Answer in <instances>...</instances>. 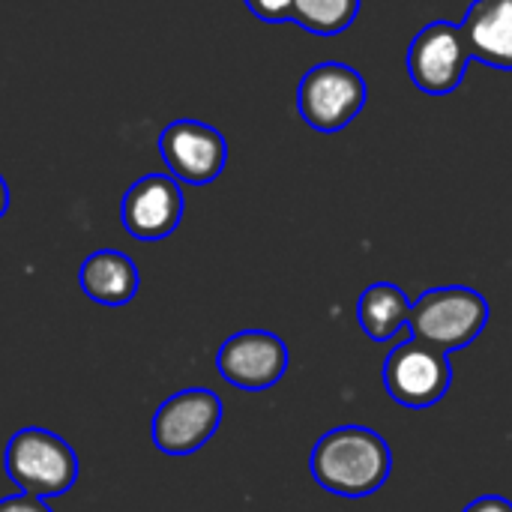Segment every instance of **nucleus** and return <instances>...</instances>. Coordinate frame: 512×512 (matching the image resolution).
I'll use <instances>...</instances> for the list:
<instances>
[{"mask_svg":"<svg viewBox=\"0 0 512 512\" xmlns=\"http://www.w3.org/2000/svg\"><path fill=\"white\" fill-rule=\"evenodd\" d=\"M309 468L321 489L342 498H366L387 483L393 456L378 432L366 426H339L315 444Z\"/></svg>","mask_w":512,"mask_h":512,"instance_id":"obj_1","label":"nucleus"},{"mask_svg":"<svg viewBox=\"0 0 512 512\" xmlns=\"http://www.w3.org/2000/svg\"><path fill=\"white\" fill-rule=\"evenodd\" d=\"M3 468L6 477L24 495H36L42 501L66 495L78 483V471H81L69 441L39 426L18 429L9 438Z\"/></svg>","mask_w":512,"mask_h":512,"instance_id":"obj_2","label":"nucleus"},{"mask_svg":"<svg viewBox=\"0 0 512 512\" xmlns=\"http://www.w3.org/2000/svg\"><path fill=\"white\" fill-rule=\"evenodd\" d=\"M489 324V303L480 291L450 285L432 288L408 312V330L414 339L435 345L444 354L468 348Z\"/></svg>","mask_w":512,"mask_h":512,"instance_id":"obj_3","label":"nucleus"},{"mask_svg":"<svg viewBox=\"0 0 512 512\" xmlns=\"http://www.w3.org/2000/svg\"><path fill=\"white\" fill-rule=\"evenodd\" d=\"M366 105V81L348 63L312 66L297 90V108L303 120L318 132L345 129Z\"/></svg>","mask_w":512,"mask_h":512,"instance_id":"obj_4","label":"nucleus"},{"mask_svg":"<svg viewBox=\"0 0 512 512\" xmlns=\"http://www.w3.org/2000/svg\"><path fill=\"white\" fill-rule=\"evenodd\" d=\"M222 423V399L213 390L189 387L168 396L150 423V435L159 453L165 456H192L198 453Z\"/></svg>","mask_w":512,"mask_h":512,"instance_id":"obj_5","label":"nucleus"},{"mask_svg":"<svg viewBox=\"0 0 512 512\" xmlns=\"http://www.w3.org/2000/svg\"><path fill=\"white\" fill-rule=\"evenodd\" d=\"M453 369L450 354L426 345L420 339H408L387 354L384 363V387L393 402L405 408H429L450 393Z\"/></svg>","mask_w":512,"mask_h":512,"instance_id":"obj_6","label":"nucleus"},{"mask_svg":"<svg viewBox=\"0 0 512 512\" xmlns=\"http://www.w3.org/2000/svg\"><path fill=\"white\" fill-rule=\"evenodd\" d=\"M468 63L471 51L462 27L444 18L426 24L408 48V75L429 96L453 93L465 81Z\"/></svg>","mask_w":512,"mask_h":512,"instance_id":"obj_7","label":"nucleus"},{"mask_svg":"<svg viewBox=\"0 0 512 512\" xmlns=\"http://www.w3.org/2000/svg\"><path fill=\"white\" fill-rule=\"evenodd\" d=\"M159 156L177 183L207 186L228 162V141L201 120H174L159 132Z\"/></svg>","mask_w":512,"mask_h":512,"instance_id":"obj_8","label":"nucleus"},{"mask_svg":"<svg viewBox=\"0 0 512 512\" xmlns=\"http://www.w3.org/2000/svg\"><path fill=\"white\" fill-rule=\"evenodd\" d=\"M216 369L237 390H267L288 372V348L276 333L243 330L222 342Z\"/></svg>","mask_w":512,"mask_h":512,"instance_id":"obj_9","label":"nucleus"},{"mask_svg":"<svg viewBox=\"0 0 512 512\" xmlns=\"http://www.w3.org/2000/svg\"><path fill=\"white\" fill-rule=\"evenodd\" d=\"M183 207V189L171 174H144L126 189L120 204V222L129 237L153 243L177 231Z\"/></svg>","mask_w":512,"mask_h":512,"instance_id":"obj_10","label":"nucleus"},{"mask_svg":"<svg viewBox=\"0 0 512 512\" xmlns=\"http://www.w3.org/2000/svg\"><path fill=\"white\" fill-rule=\"evenodd\" d=\"M459 27L471 60L512 72V0H474Z\"/></svg>","mask_w":512,"mask_h":512,"instance_id":"obj_11","label":"nucleus"},{"mask_svg":"<svg viewBox=\"0 0 512 512\" xmlns=\"http://www.w3.org/2000/svg\"><path fill=\"white\" fill-rule=\"evenodd\" d=\"M78 285H81L84 297H90L93 303L117 309V306H126L135 300L141 273L126 252L99 249L84 258V264L78 270Z\"/></svg>","mask_w":512,"mask_h":512,"instance_id":"obj_12","label":"nucleus"},{"mask_svg":"<svg viewBox=\"0 0 512 512\" xmlns=\"http://www.w3.org/2000/svg\"><path fill=\"white\" fill-rule=\"evenodd\" d=\"M408 312L411 300L393 282L369 285L357 306L360 327L372 342H393L402 330H408Z\"/></svg>","mask_w":512,"mask_h":512,"instance_id":"obj_13","label":"nucleus"},{"mask_svg":"<svg viewBox=\"0 0 512 512\" xmlns=\"http://www.w3.org/2000/svg\"><path fill=\"white\" fill-rule=\"evenodd\" d=\"M360 0H294V15L303 30L315 36H336L354 24Z\"/></svg>","mask_w":512,"mask_h":512,"instance_id":"obj_14","label":"nucleus"},{"mask_svg":"<svg viewBox=\"0 0 512 512\" xmlns=\"http://www.w3.org/2000/svg\"><path fill=\"white\" fill-rule=\"evenodd\" d=\"M249 12L267 24H285L294 15V0H243Z\"/></svg>","mask_w":512,"mask_h":512,"instance_id":"obj_15","label":"nucleus"},{"mask_svg":"<svg viewBox=\"0 0 512 512\" xmlns=\"http://www.w3.org/2000/svg\"><path fill=\"white\" fill-rule=\"evenodd\" d=\"M0 512H54L48 507V501L36 498V495H9V498H0Z\"/></svg>","mask_w":512,"mask_h":512,"instance_id":"obj_16","label":"nucleus"},{"mask_svg":"<svg viewBox=\"0 0 512 512\" xmlns=\"http://www.w3.org/2000/svg\"><path fill=\"white\" fill-rule=\"evenodd\" d=\"M465 512H512V501L498 498V495H486V498H477L474 504H468Z\"/></svg>","mask_w":512,"mask_h":512,"instance_id":"obj_17","label":"nucleus"},{"mask_svg":"<svg viewBox=\"0 0 512 512\" xmlns=\"http://www.w3.org/2000/svg\"><path fill=\"white\" fill-rule=\"evenodd\" d=\"M6 210H9V186H6V180L0 174V219L6 216Z\"/></svg>","mask_w":512,"mask_h":512,"instance_id":"obj_18","label":"nucleus"}]
</instances>
